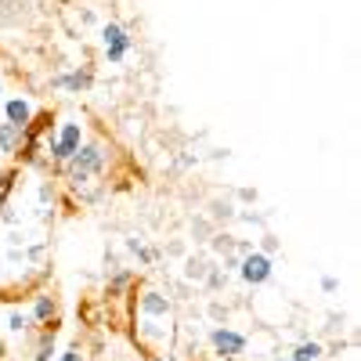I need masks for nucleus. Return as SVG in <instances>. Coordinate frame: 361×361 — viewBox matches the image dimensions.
Masks as SVG:
<instances>
[{"label": "nucleus", "mask_w": 361, "mask_h": 361, "mask_svg": "<svg viewBox=\"0 0 361 361\" xmlns=\"http://www.w3.org/2000/svg\"><path fill=\"white\" fill-rule=\"evenodd\" d=\"M66 177L80 199H94L102 192V152L98 148H83V152L69 156Z\"/></svg>", "instance_id": "f257e3e1"}, {"label": "nucleus", "mask_w": 361, "mask_h": 361, "mask_svg": "<svg viewBox=\"0 0 361 361\" xmlns=\"http://www.w3.org/2000/svg\"><path fill=\"white\" fill-rule=\"evenodd\" d=\"M76 152H80V127L69 123V127L62 130V141L54 145V156H58V159H69V156H76Z\"/></svg>", "instance_id": "f03ea898"}, {"label": "nucleus", "mask_w": 361, "mask_h": 361, "mask_svg": "<svg viewBox=\"0 0 361 361\" xmlns=\"http://www.w3.org/2000/svg\"><path fill=\"white\" fill-rule=\"evenodd\" d=\"M267 275H271L267 257H246V264H243V279L246 282H267Z\"/></svg>", "instance_id": "7ed1b4c3"}, {"label": "nucleus", "mask_w": 361, "mask_h": 361, "mask_svg": "<svg viewBox=\"0 0 361 361\" xmlns=\"http://www.w3.org/2000/svg\"><path fill=\"white\" fill-rule=\"evenodd\" d=\"M214 347L221 354H243L246 350V340L235 336V333H224V329H217V333H214Z\"/></svg>", "instance_id": "20e7f679"}, {"label": "nucleus", "mask_w": 361, "mask_h": 361, "mask_svg": "<svg viewBox=\"0 0 361 361\" xmlns=\"http://www.w3.org/2000/svg\"><path fill=\"white\" fill-rule=\"evenodd\" d=\"M22 141H25V127H18V123H4V127H0V145H4V152H15Z\"/></svg>", "instance_id": "39448f33"}, {"label": "nucleus", "mask_w": 361, "mask_h": 361, "mask_svg": "<svg viewBox=\"0 0 361 361\" xmlns=\"http://www.w3.org/2000/svg\"><path fill=\"white\" fill-rule=\"evenodd\" d=\"M15 177H18L15 170H8L4 177H0V209H4V202H8V195L15 192Z\"/></svg>", "instance_id": "423d86ee"}, {"label": "nucleus", "mask_w": 361, "mask_h": 361, "mask_svg": "<svg viewBox=\"0 0 361 361\" xmlns=\"http://www.w3.org/2000/svg\"><path fill=\"white\" fill-rule=\"evenodd\" d=\"M8 116H11V123L25 127V119H29V109H25V102H11V105H8Z\"/></svg>", "instance_id": "0eeeda50"}, {"label": "nucleus", "mask_w": 361, "mask_h": 361, "mask_svg": "<svg viewBox=\"0 0 361 361\" xmlns=\"http://www.w3.org/2000/svg\"><path fill=\"white\" fill-rule=\"evenodd\" d=\"M318 354H322V347L318 343H304V347H296V361H318Z\"/></svg>", "instance_id": "6e6552de"}]
</instances>
